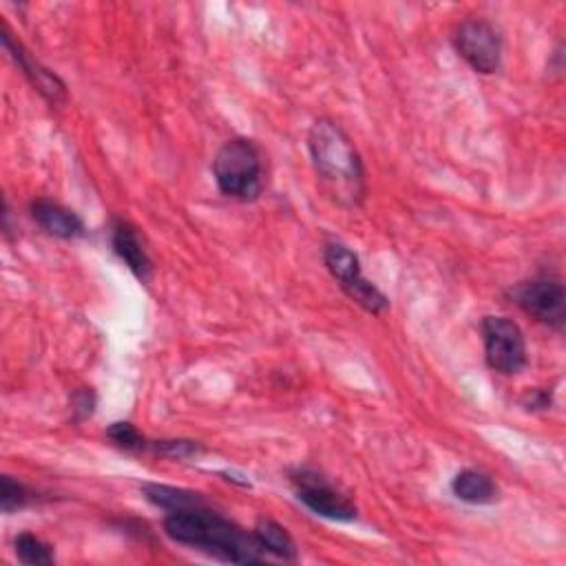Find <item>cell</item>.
Masks as SVG:
<instances>
[{
  "mask_svg": "<svg viewBox=\"0 0 566 566\" xmlns=\"http://www.w3.org/2000/svg\"><path fill=\"white\" fill-rule=\"evenodd\" d=\"M14 549L23 564H32V566L53 564V549L32 533H21L14 540Z\"/></svg>",
  "mask_w": 566,
  "mask_h": 566,
  "instance_id": "cell-15",
  "label": "cell"
},
{
  "mask_svg": "<svg viewBox=\"0 0 566 566\" xmlns=\"http://www.w3.org/2000/svg\"><path fill=\"white\" fill-rule=\"evenodd\" d=\"M454 47L460 58L478 74H493L501 66L503 40L499 29L480 19H469L458 25L454 34Z\"/></svg>",
  "mask_w": 566,
  "mask_h": 566,
  "instance_id": "cell-7",
  "label": "cell"
},
{
  "mask_svg": "<svg viewBox=\"0 0 566 566\" xmlns=\"http://www.w3.org/2000/svg\"><path fill=\"white\" fill-rule=\"evenodd\" d=\"M111 244H113L115 255L128 266V270H131L137 279L147 281V279L151 276L153 263H151V259H149V255H147L145 244H142L137 231H135L131 224L118 220V222L113 224Z\"/></svg>",
  "mask_w": 566,
  "mask_h": 566,
  "instance_id": "cell-11",
  "label": "cell"
},
{
  "mask_svg": "<svg viewBox=\"0 0 566 566\" xmlns=\"http://www.w3.org/2000/svg\"><path fill=\"white\" fill-rule=\"evenodd\" d=\"M71 407H74V414H76V420H85L94 414V407H96V396L91 390L83 387L74 394V398H71Z\"/></svg>",
  "mask_w": 566,
  "mask_h": 566,
  "instance_id": "cell-19",
  "label": "cell"
},
{
  "mask_svg": "<svg viewBox=\"0 0 566 566\" xmlns=\"http://www.w3.org/2000/svg\"><path fill=\"white\" fill-rule=\"evenodd\" d=\"M312 167L323 190L345 208H357L366 197V171L357 147L332 120H317L308 133Z\"/></svg>",
  "mask_w": 566,
  "mask_h": 566,
  "instance_id": "cell-1",
  "label": "cell"
},
{
  "mask_svg": "<svg viewBox=\"0 0 566 566\" xmlns=\"http://www.w3.org/2000/svg\"><path fill=\"white\" fill-rule=\"evenodd\" d=\"M484 359L491 370L501 374H518L527 366V343L520 325L507 317L482 319Z\"/></svg>",
  "mask_w": 566,
  "mask_h": 566,
  "instance_id": "cell-5",
  "label": "cell"
},
{
  "mask_svg": "<svg viewBox=\"0 0 566 566\" xmlns=\"http://www.w3.org/2000/svg\"><path fill=\"white\" fill-rule=\"evenodd\" d=\"M107 436L120 447V450H126V452H145L149 450V441L142 436L131 422H113L111 428L107 430Z\"/></svg>",
  "mask_w": 566,
  "mask_h": 566,
  "instance_id": "cell-17",
  "label": "cell"
},
{
  "mask_svg": "<svg viewBox=\"0 0 566 566\" xmlns=\"http://www.w3.org/2000/svg\"><path fill=\"white\" fill-rule=\"evenodd\" d=\"M149 450H153L160 456H169V458H188V456H197L201 452V447L193 441H158V443H151Z\"/></svg>",
  "mask_w": 566,
  "mask_h": 566,
  "instance_id": "cell-18",
  "label": "cell"
},
{
  "mask_svg": "<svg viewBox=\"0 0 566 566\" xmlns=\"http://www.w3.org/2000/svg\"><path fill=\"white\" fill-rule=\"evenodd\" d=\"M29 501H32V493L23 482L14 480L12 476H3V480H0V505H3L5 514H14L27 507Z\"/></svg>",
  "mask_w": 566,
  "mask_h": 566,
  "instance_id": "cell-16",
  "label": "cell"
},
{
  "mask_svg": "<svg viewBox=\"0 0 566 566\" xmlns=\"http://www.w3.org/2000/svg\"><path fill=\"white\" fill-rule=\"evenodd\" d=\"M145 493H147V499L153 505L167 509L169 514L171 512H184V509H199V507H204V503H201V499H199L197 493H188V491L164 487V484H147Z\"/></svg>",
  "mask_w": 566,
  "mask_h": 566,
  "instance_id": "cell-14",
  "label": "cell"
},
{
  "mask_svg": "<svg viewBox=\"0 0 566 566\" xmlns=\"http://www.w3.org/2000/svg\"><path fill=\"white\" fill-rule=\"evenodd\" d=\"M164 531L177 544L190 546L222 562L257 564L263 559V549L259 546L255 533H246L235 522L204 507L171 512L164 520Z\"/></svg>",
  "mask_w": 566,
  "mask_h": 566,
  "instance_id": "cell-2",
  "label": "cell"
},
{
  "mask_svg": "<svg viewBox=\"0 0 566 566\" xmlns=\"http://www.w3.org/2000/svg\"><path fill=\"white\" fill-rule=\"evenodd\" d=\"M255 538H257L259 546L263 549V553H272L286 562L297 559V544H295L293 536L286 531V527H281L279 522H274L270 518L257 520Z\"/></svg>",
  "mask_w": 566,
  "mask_h": 566,
  "instance_id": "cell-13",
  "label": "cell"
},
{
  "mask_svg": "<svg viewBox=\"0 0 566 566\" xmlns=\"http://www.w3.org/2000/svg\"><path fill=\"white\" fill-rule=\"evenodd\" d=\"M291 482L295 487L299 503H304L312 514L336 522H349L357 518V507H354V503L319 471L297 469L291 473Z\"/></svg>",
  "mask_w": 566,
  "mask_h": 566,
  "instance_id": "cell-6",
  "label": "cell"
},
{
  "mask_svg": "<svg viewBox=\"0 0 566 566\" xmlns=\"http://www.w3.org/2000/svg\"><path fill=\"white\" fill-rule=\"evenodd\" d=\"M323 261L339 288L354 302L359 304L364 310L372 315H381L390 308V299L374 286L372 281L364 276L361 261L357 253H352L341 242H328L323 248Z\"/></svg>",
  "mask_w": 566,
  "mask_h": 566,
  "instance_id": "cell-4",
  "label": "cell"
},
{
  "mask_svg": "<svg viewBox=\"0 0 566 566\" xmlns=\"http://www.w3.org/2000/svg\"><path fill=\"white\" fill-rule=\"evenodd\" d=\"M452 491L467 505H491L499 501V487L487 473L476 469L460 471L452 482Z\"/></svg>",
  "mask_w": 566,
  "mask_h": 566,
  "instance_id": "cell-12",
  "label": "cell"
},
{
  "mask_svg": "<svg viewBox=\"0 0 566 566\" xmlns=\"http://www.w3.org/2000/svg\"><path fill=\"white\" fill-rule=\"evenodd\" d=\"M218 188L239 201H253L263 190V158L253 139H229L212 160Z\"/></svg>",
  "mask_w": 566,
  "mask_h": 566,
  "instance_id": "cell-3",
  "label": "cell"
},
{
  "mask_svg": "<svg viewBox=\"0 0 566 566\" xmlns=\"http://www.w3.org/2000/svg\"><path fill=\"white\" fill-rule=\"evenodd\" d=\"M3 47L5 51L12 56V60L21 66V71L25 74V78L32 83V87L49 102V104H60L66 100V87L64 83L49 71L47 66H42L10 32L8 27H3Z\"/></svg>",
  "mask_w": 566,
  "mask_h": 566,
  "instance_id": "cell-9",
  "label": "cell"
},
{
  "mask_svg": "<svg viewBox=\"0 0 566 566\" xmlns=\"http://www.w3.org/2000/svg\"><path fill=\"white\" fill-rule=\"evenodd\" d=\"M32 218L45 233L60 239H78L85 235V222L76 212L51 199H36L32 204Z\"/></svg>",
  "mask_w": 566,
  "mask_h": 566,
  "instance_id": "cell-10",
  "label": "cell"
},
{
  "mask_svg": "<svg viewBox=\"0 0 566 566\" xmlns=\"http://www.w3.org/2000/svg\"><path fill=\"white\" fill-rule=\"evenodd\" d=\"M514 302L536 321L559 330L566 319V291L559 279L538 276L512 291Z\"/></svg>",
  "mask_w": 566,
  "mask_h": 566,
  "instance_id": "cell-8",
  "label": "cell"
}]
</instances>
